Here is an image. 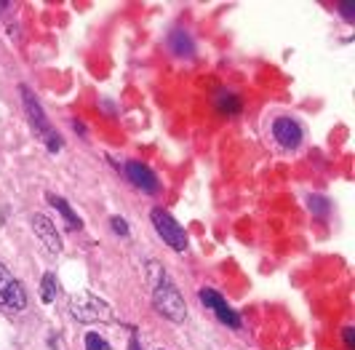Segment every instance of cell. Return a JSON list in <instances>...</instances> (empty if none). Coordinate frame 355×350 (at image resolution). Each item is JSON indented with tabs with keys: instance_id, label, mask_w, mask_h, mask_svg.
I'll return each mask as SVG.
<instances>
[{
	"instance_id": "cell-1",
	"label": "cell",
	"mask_w": 355,
	"mask_h": 350,
	"mask_svg": "<svg viewBox=\"0 0 355 350\" xmlns=\"http://www.w3.org/2000/svg\"><path fill=\"white\" fill-rule=\"evenodd\" d=\"M147 278H150V289H153V305L163 318L182 324L187 318V305L184 297L177 289V283L166 276V270L158 262H147Z\"/></svg>"
},
{
	"instance_id": "cell-2",
	"label": "cell",
	"mask_w": 355,
	"mask_h": 350,
	"mask_svg": "<svg viewBox=\"0 0 355 350\" xmlns=\"http://www.w3.org/2000/svg\"><path fill=\"white\" fill-rule=\"evenodd\" d=\"M19 91H21V102H24V110H27V118H30V126H33L35 137L43 142L51 153H59V150H62V137L56 134V128H53L51 121H49L43 105L35 99V94L30 91V86H19Z\"/></svg>"
},
{
	"instance_id": "cell-3",
	"label": "cell",
	"mask_w": 355,
	"mask_h": 350,
	"mask_svg": "<svg viewBox=\"0 0 355 350\" xmlns=\"http://www.w3.org/2000/svg\"><path fill=\"white\" fill-rule=\"evenodd\" d=\"M70 313L72 318H78L80 324H107V321H115V313L112 308L107 305L102 297L91 294V292H83L78 297L70 299Z\"/></svg>"
},
{
	"instance_id": "cell-4",
	"label": "cell",
	"mask_w": 355,
	"mask_h": 350,
	"mask_svg": "<svg viewBox=\"0 0 355 350\" xmlns=\"http://www.w3.org/2000/svg\"><path fill=\"white\" fill-rule=\"evenodd\" d=\"M150 219H153V225H155V233L163 238V244L171 246L174 251H184V249H187V233H184V228L179 225L168 211L153 209L150 211Z\"/></svg>"
},
{
	"instance_id": "cell-5",
	"label": "cell",
	"mask_w": 355,
	"mask_h": 350,
	"mask_svg": "<svg viewBox=\"0 0 355 350\" xmlns=\"http://www.w3.org/2000/svg\"><path fill=\"white\" fill-rule=\"evenodd\" d=\"M27 308V294L11 270L0 265V313H21Z\"/></svg>"
},
{
	"instance_id": "cell-6",
	"label": "cell",
	"mask_w": 355,
	"mask_h": 350,
	"mask_svg": "<svg viewBox=\"0 0 355 350\" xmlns=\"http://www.w3.org/2000/svg\"><path fill=\"white\" fill-rule=\"evenodd\" d=\"M198 297H200V302H203L209 310H214V315H216L222 324H227L230 329H238V326H241V315L232 310L230 305H227V299L222 297L219 292H214V289H200Z\"/></svg>"
},
{
	"instance_id": "cell-7",
	"label": "cell",
	"mask_w": 355,
	"mask_h": 350,
	"mask_svg": "<svg viewBox=\"0 0 355 350\" xmlns=\"http://www.w3.org/2000/svg\"><path fill=\"white\" fill-rule=\"evenodd\" d=\"M33 230H35V235L40 238V244L46 246L49 254H59L62 251V238L56 233V225L46 214H33Z\"/></svg>"
},
{
	"instance_id": "cell-8",
	"label": "cell",
	"mask_w": 355,
	"mask_h": 350,
	"mask_svg": "<svg viewBox=\"0 0 355 350\" xmlns=\"http://www.w3.org/2000/svg\"><path fill=\"white\" fill-rule=\"evenodd\" d=\"M272 134H275V140L281 142L286 150H294V147L302 144V126L294 118H275Z\"/></svg>"
},
{
	"instance_id": "cell-9",
	"label": "cell",
	"mask_w": 355,
	"mask_h": 350,
	"mask_svg": "<svg viewBox=\"0 0 355 350\" xmlns=\"http://www.w3.org/2000/svg\"><path fill=\"white\" fill-rule=\"evenodd\" d=\"M125 174H128V179L134 182V188H139L142 193H158V176L153 174L144 163H139V160H128L125 163Z\"/></svg>"
},
{
	"instance_id": "cell-10",
	"label": "cell",
	"mask_w": 355,
	"mask_h": 350,
	"mask_svg": "<svg viewBox=\"0 0 355 350\" xmlns=\"http://www.w3.org/2000/svg\"><path fill=\"white\" fill-rule=\"evenodd\" d=\"M166 43H168V51L174 53V56H182V59L196 53V40L190 38V33H184V30H174Z\"/></svg>"
},
{
	"instance_id": "cell-11",
	"label": "cell",
	"mask_w": 355,
	"mask_h": 350,
	"mask_svg": "<svg viewBox=\"0 0 355 350\" xmlns=\"http://www.w3.org/2000/svg\"><path fill=\"white\" fill-rule=\"evenodd\" d=\"M46 198H49V203H51L53 209L59 211L62 217H64V222H67V228H70V230H80V228H83V222H80V217H78V214H75V211L70 209V203H67V201H64L62 195L49 193V195H46Z\"/></svg>"
},
{
	"instance_id": "cell-12",
	"label": "cell",
	"mask_w": 355,
	"mask_h": 350,
	"mask_svg": "<svg viewBox=\"0 0 355 350\" xmlns=\"http://www.w3.org/2000/svg\"><path fill=\"white\" fill-rule=\"evenodd\" d=\"M216 110L222 112V115H238L241 112V97H235V94H219L216 97Z\"/></svg>"
},
{
	"instance_id": "cell-13",
	"label": "cell",
	"mask_w": 355,
	"mask_h": 350,
	"mask_svg": "<svg viewBox=\"0 0 355 350\" xmlns=\"http://www.w3.org/2000/svg\"><path fill=\"white\" fill-rule=\"evenodd\" d=\"M40 299L46 305H51L53 299H56V276L53 273H46L43 281H40Z\"/></svg>"
},
{
	"instance_id": "cell-14",
	"label": "cell",
	"mask_w": 355,
	"mask_h": 350,
	"mask_svg": "<svg viewBox=\"0 0 355 350\" xmlns=\"http://www.w3.org/2000/svg\"><path fill=\"white\" fill-rule=\"evenodd\" d=\"M307 203H310V211H313L315 217H326V214H329V201H326L323 195H310Z\"/></svg>"
},
{
	"instance_id": "cell-15",
	"label": "cell",
	"mask_w": 355,
	"mask_h": 350,
	"mask_svg": "<svg viewBox=\"0 0 355 350\" xmlns=\"http://www.w3.org/2000/svg\"><path fill=\"white\" fill-rule=\"evenodd\" d=\"M86 350H110V342H107L102 334L89 332L86 334Z\"/></svg>"
},
{
	"instance_id": "cell-16",
	"label": "cell",
	"mask_w": 355,
	"mask_h": 350,
	"mask_svg": "<svg viewBox=\"0 0 355 350\" xmlns=\"http://www.w3.org/2000/svg\"><path fill=\"white\" fill-rule=\"evenodd\" d=\"M339 14L347 19V22H353V19H355V3H350V0L339 3Z\"/></svg>"
},
{
	"instance_id": "cell-17",
	"label": "cell",
	"mask_w": 355,
	"mask_h": 350,
	"mask_svg": "<svg viewBox=\"0 0 355 350\" xmlns=\"http://www.w3.org/2000/svg\"><path fill=\"white\" fill-rule=\"evenodd\" d=\"M110 225H112V230H115L118 235H128V225H125L123 217H112V219H110Z\"/></svg>"
},
{
	"instance_id": "cell-18",
	"label": "cell",
	"mask_w": 355,
	"mask_h": 350,
	"mask_svg": "<svg viewBox=\"0 0 355 350\" xmlns=\"http://www.w3.org/2000/svg\"><path fill=\"white\" fill-rule=\"evenodd\" d=\"M345 345H347V350H355V329L353 326L345 329Z\"/></svg>"
},
{
	"instance_id": "cell-19",
	"label": "cell",
	"mask_w": 355,
	"mask_h": 350,
	"mask_svg": "<svg viewBox=\"0 0 355 350\" xmlns=\"http://www.w3.org/2000/svg\"><path fill=\"white\" fill-rule=\"evenodd\" d=\"M131 350H139V342H137V334L131 337Z\"/></svg>"
},
{
	"instance_id": "cell-20",
	"label": "cell",
	"mask_w": 355,
	"mask_h": 350,
	"mask_svg": "<svg viewBox=\"0 0 355 350\" xmlns=\"http://www.w3.org/2000/svg\"><path fill=\"white\" fill-rule=\"evenodd\" d=\"M160 350H163V348H160Z\"/></svg>"
}]
</instances>
